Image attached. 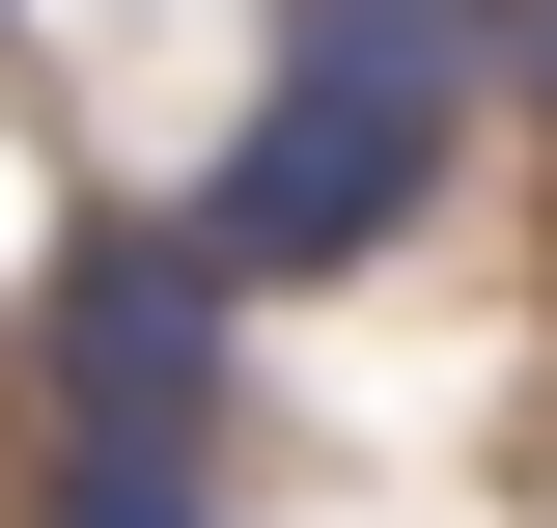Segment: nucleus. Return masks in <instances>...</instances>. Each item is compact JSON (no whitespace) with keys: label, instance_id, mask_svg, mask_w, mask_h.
<instances>
[{"label":"nucleus","instance_id":"obj_1","mask_svg":"<svg viewBox=\"0 0 557 528\" xmlns=\"http://www.w3.org/2000/svg\"><path fill=\"white\" fill-rule=\"evenodd\" d=\"M446 112H474V84L278 56V84H251V139L196 167V278H335V251H391V223L446 196Z\"/></svg>","mask_w":557,"mask_h":528},{"label":"nucleus","instance_id":"obj_2","mask_svg":"<svg viewBox=\"0 0 557 528\" xmlns=\"http://www.w3.org/2000/svg\"><path fill=\"white\" fill-rule=\"evenodd\" d=\"M196 306H223V278H196V223H139V251H84V417H112V445H196Z\"/></svg>","mask_w":557,"mask_h":528},{"label":"nucleus","instance_id":"obj_3","mask_svg":"<svg viewBox=\"0 0 557 528\" xmlns=\"http://www.w3.org/2000/svg\"><path fill=\"white\" fill-rule=\"evenodd\" d=\"M278 56H362V84H474L502 0H278Z\"/></svg>","mask_w":557,"mask_h":528},{"label":"nucleus","instance_id":"obj_4","mask_svg":"<svg viewBox=\"0 0 557 528\" xmlns=\"http://www.w3.org/2000/svg\"><path fill=\"white\" fill-rule=\"evenodd\" d=\"M57 528H196V445H112V417H84V445H57Z\"/></svg>","mask_w":557,"mask_h":528},{"label":"nucleus","instance_id":"obj_5","mask_svg":"<svg viewBox=\"0 0 557 528\" xmlns=\"http://www.w3.org/2000/svg\"><path fill=\"white\" fill-rule=\"evenodd\" d=\"M502 56H530V84H557V0H502Z\"/></svg>","mask_w":557,"mask_h":528}]
</instances>
